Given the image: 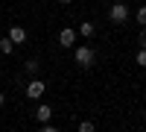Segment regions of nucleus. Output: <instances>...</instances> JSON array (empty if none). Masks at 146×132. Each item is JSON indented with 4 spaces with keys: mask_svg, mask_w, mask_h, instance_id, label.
<instances>
[{
    "mask_svg": "<svg viewBox=\"0 0 146 132\" xmlns=\"http://www.w3.org/2000/svg\"><path fill=\"white\" fill-rule=\"evenodd\" d=\"M73 59H76V65H79V68H91L96 56H94L91 47H76V50H73Z\"/></svg>",
    "mask_w": 146,
    "mask_h": 132,
    "instance_id": "obj_1",
    "label": "nucleus"
},
{
    "mask_svg": "<svg viewBox=\"0 0 146 132\" xmlns=\"http://www.w3.org/2000/svg\"><path fill=\"white\" fill-rule=\"evenodd\" d=\"M108 18H111L114 23H126V21H129V6H126V3H111Z\"/></svg>",
    "mask_w": 146,
    "mask_h": 132,
    "instance_id": "obj_2",
    "label": "nucleus"
},
{
    "mask_svg": "<svg viewBox=\"0 0 146 132\" xmlns=\"http://www.w3.org/2000/svg\"><path fill=\"white\" fill-rule=\"evenodd\" d=\"M44 91H47V85H44V79H32L29 85H27V97H29V100H38V97H41Z\"/></svg>",
    "mask_w": 146,
    "mask_h": 132,
    "instance_id": "obj_3",
    "label": "nucleus"
},
{
    "mask_svg": "<svg viewBox=\"0 0 146 132\" xmlns=\"http://www.w3.org/2000/svg\"><path fill=\"white\" fill-rule=\"evenodd\" d=\"M58 44H62L64 50H67V47H73V44H76V29H70V27H64L62 32H58Z\"/></svg>",
    "mask_w": 146,
    "mask_h": 132,
    "instance_id": "obj_4",
    "label": "nucleus"
},
{
    "mask_svg": "<svg viewBox=\"0 0 146 132\" xmlns=\"http://www.w3.org/2000/svg\"><path fill=\"white\" fill-rule=\"evenodd\" d=\"M9 38H12V44H23V41H27V29H23V27H12Z\"/></svg>",
    "mask_w": 146,
    "mask_h": 132,
    "instance_id": "obj_5",
    "label": "nucleus"
},
{
    "mask_svg": "<svg viewBox=\"0 0 146 132\" xmlns=\"http://www.w3.org/2000/svg\"><path fill=\"white\" fill-rule=\"evenodd\" d=\"M35 117H38V123H47L53 117V109L50 106H38V109H35Z\"/></svg>",
    "mask_w": 146,
    "mask_h": 132,
    "instance_id": "obj_6",
    "label": "nucleus"
},
{
    "mask_svg": "<svg viewBox=\"0 0 146 132\" xmlns=\"http://www.w3.org/2000/svg\"><path fill=\"white\" fill-rule=\"evenodd\" d=\"M12 50H15V44H12V38H9V35H6V38H0V53H12Z\"/></svg>",
    "mask_w": 146,
    "mask_h": 132,
    "instance_id": "obj_7",
    "label": "nucleus"
},
{
    "mask_svg": "<svg viewBox=\"0 0 146 132\" xmlns=\"http://www.w3.org/2000/svg\"><path fill=\"white\" fill-rule=\"evenodd\" d=\"M79 32L85 35V38H91V35L96 32V27H94V23H91V21H85V23H82V27H79Z\"/></svg>",
    "mask_w": 146,
    "mask_h": 132,
    "instance_id": "obj_8",
    "label": "nucleus"
},
{
    "mask_svg": "<svg viewBox=\"0 0 146 132\" xmlns=\"http://www.w3.org/2000/svg\"><path fill=\"white\" fill-rule=\"evenodd\" d=\"M23 70H27V74H32V76H35V74H38V59H29V62L23 65Z\"/></svg>",
    "mask_w": 146,
    "mask_h": 132,
    "instance_id": "obj_9",
    "label": "nucleus"
},
{
    "mask_svg": "<svg viewBox=\"0 0 146 132\" xmlns=\"http://www.w3.org/2000/svg\"><path fill=\"white\" fill-rule=\"evenodd\" d=\"M135 62H137L140 68H146V47H140V50H137V56H135Z\"/></svg>",
    "mask_w": 146,
    "mask_h": 132,
    "instance_id": "obj_10",
    "label": "nucleus"
},
{
    "mask_svg": "<svg viewBox=\"0 0 146 132\" xmlns=\"http://www.w3.org/2000/svg\"><path fill=\"white\" fill-rule=\"evenodd\" d=\"M135 21L140 23V27H146V6H140V9H137V15H135Z\"/></svg>",
    "mask_w": 146,
    "mask_h": 132,
    "instance_id": "obj_11",
    "label": "nucleus"
},
{
    "mask_svg": "<svg viewBox=\"0 0 146 132\" xmlns=\"http://www.w3.org/2000/svg\"><path fill=\"white\" fill-rule=\"evenodd\" d=\"M79 132H94V123H91V121H82V123H79Z\"/></svg>",
    "mask_w": 146,
    "mask_h": 132,
    "instance_id": "obj_12",
    "label": "nucleus"
},
{
    "mask_svg": "<svg viewBox=\"0 0 146 132\" xmlns=\"http://www.w3.org/2000/svg\"><path fill=\"white\" fill-rule=\"evenodd\" d=\"M137 44H140V47H146V29H143V32L137 35Z\"/></svg>",
    "mask_w": 146,
    "mask_h": 132,
    "instance_id": "obj_13",
    "label": "nucleus"
},
{
    "mask_svg": "<svg viewBox=\"0 0 146 132\" xmlns=\"http://www.w3.org/2000/svg\"><path fill=\"white\" fill-rule=\"evenodd\" d=\"M58 3H62V6H67V3H73V0H58Z\"/></svg>",
    "mask_w": 146,
    "mask_h": 132,
    "instance_id": "obj_14",
    "label": "nucleus"
},
{
    "mask_svg": "<svg viewBox=\"0 0 146 132\" xmlns=\"http://www.w3.org/2000/svg\"><path fill=\"white\" fill-rule=\"evenodd\" d=\"M3 103H6V97H3V94H0V106H3Z\"/></svg>",
    "mask_w": 146,
    "mask_h": 132,
    "instance_id": "obj_15",
    "label": "nucleus"
}]
</instances>
